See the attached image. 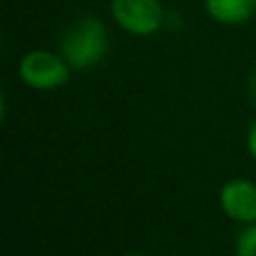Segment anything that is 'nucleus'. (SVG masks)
I'll list each match as a JSON object with an SVG mask.
<instances>
[{
	"mask_svg": "<svg viewBox=\"0 0 256 256\" xmlns=\"http://www.w3.org/2000/svg\"><path fill=\"white\" fill-rule=\"evenodd\" d=\"M112 20L132 36H150L164 25L160 0H110Z\"/></svg>",
	"mask_w": 256,
	"mask_h": 256,
	"instance_id": "7ed1b4c3",
	"label": "nucleus"
},
{
	"mask_svg": "<svg viewBox=\"0 0 256 256\" xmlns=\"http://www.w3.org/2000/svg\"><path fill=\"white\" fill-rule=\"evenodd\" d=\"M209 18L220 25H243L256 14V0H204Z\"/></svg>",
	"mask_w": 256,
	"mask_h": 256,
	"instance_id": "39448f33",
	"label": "nucleus"
},
{
	"mask_svg": "<svg viewBox=\"0 0 256 256\" xmlns=\"http://www.w3.org/2000/svg\"><path fill=\"white\" fill-rule=\"evenodd\" d=\"M108 45H110V34L104 20L86 16L66 32L61 38V54L72 70H88L106 56Z\"/></svg>",
	"mask_w": 256,
	"mask_h": 256,
	"instance_id": "f257e3e1",
	"label": "nucleus"
},
{
	"mask_svg": "<svg viewBox=\"0 0 256 256\" xmlns=\"http://www.w3.org/2000/svg\"><path fill=\"white\" fill-rule=\"evenodd\" d=\"M70 74V63L61 52L56 54L52 50H30L18 63V76L32 90H56L68 84Z\"/></svg>",
	"mask_w": 256,
	"mask_h": 256,
	"instance_id": "f03ea898",
	"label": "nucleus"
},
{
	"mask_svg": "<svg viewBox=\"0 0 256 256\" xmlns=\"http://www.w3.org/2000/svg\"><path fill=\"white\" fill-rule=\"evenodd\" d=\"M220 209L230 220L250 225L256 222V182L248 178H234L222 184L220 194Z\"/></svg>",
	"mask_w": 256,
	"mask_h": 256,
	"instance_id": "20e7f679",
	"label": "nucleus"
},
{
	"mask_svg": "<svg viewBox=\"0 0 256 256\" xmlns=\"http://www.w3.org/2000/svg\"><path fill=\"white\" fill-rule=\"evenodd\" d=\"M245 144H248V153L252 155V160H256V120L248 128V137H245Z\"/></svg>",
	"mask_w": 256,
	"mask_h": 256,
	"instance_id": "0eeeda50",
	"label": "nucleus"
},
{
	"mask_svg": "<svg viewBox=\"0 0 256 256\" xmlns=\"http://www.w3.org/2000/svg\"><path fill=\"white\" fill-rule=\"evenodd\" d=\"M234 250L238 256H256V222L243 225V230L236 236Z\"/></svg>",
	"mask_w": 256,
	"mask_h": 256,
	"instance_id": "423d86ee",
	"label": "nucleus"
}]
</instances>
